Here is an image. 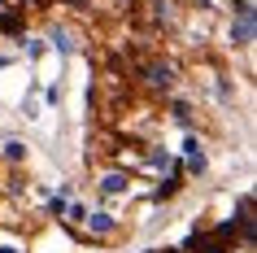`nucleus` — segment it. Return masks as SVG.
I'll return each instance as SVG.
<instances>
[{
  "label": "nucleus",
  "mask_w": 257,
  "mask_h": 253,
  "mask_svg": "<svg viewBox=\"0 0 257 253\" xmlns=\"http://www.w3.org/2000/svg\"><path fill=\"white\" fill-rule=\"evenodd\" d=\"M53 44H57V53H70V48H74V44H70V35H66V31H53Z\"/></svg>",
  "instance_id": "7"
},
{
  "label": "nucleus",
  "mask_w": 257,
  "mask_h": 253,
  "mask_svg": "<svg viewBox=\"0 0 257 253\" xmlns=\"http://www.w3.org/2000/svg\"><path fill=\"white\" fill-rule=\"evenodd\" d=\"M100 188H105V192H122V188H126V179H122V175H105V179H100Z\"/></svg>",
  "instance_id": "5"
},
{
  "label": "nucleus",
  "mask_w": 257,
  "mask_h": 253,
  "mask_svg": "<svg viewBox=\"0 0 257 253\" xmlns=\"http://www.w3.org/2000/svg\"><path fill=\"white\" fill-rule=\"evenodd\" d=\"M0 31H22V9H0Z\"/></svg>",
  "instance_id": "3"
},
{
  "label": "nucleus",
  "mask_w": 257,
  "mask_h": 253,
  "mask_svg": "<svg viewBox=\"0 0 257 253\" xmlns=\"http://www.w3.org/2000/svg\"><path fill=\"white\" fill-rule=\"evenodd\" d=\"M40 53H44V44H40V40H27V57H31V61H35Z\"/></svg>",
  "instance_id": "8"
},
{
  "label": "nucleus",
  "mask_w": 257,
  "mask_h": 253,
  "mask_svg": "<svg viewBox=\"0 0 257 253\" xmlns=\"http://www.w3.org/2000/svg\"><path fill=\"white\" fill-rule=\"evenodd\" d=\"M149 79L157 83V88H175V70H170V66H153Z\"/></svg>",
  "instance_id": "4"
},
{
  "label": "nucleus",
  "mask_w": 257,
  "mask_h": 253,
  "mask_svg": "<svg viewBox=\"0 0 257 253\" xmlns=\"http://www.w3.org/2000/svg\"><path fill=\"white\" fill-rule=\"evenodd\" d=\"M87 218V231H96V236H109L113 231V218H109L105 210H96V214H83Z\"/></svg>",
  "instance_id": "1"
},
{
  "label": "nucleus",
  "mask_w": 257,
  "mask_h": 253,
  "mask_svg": "<svg viewBox=\"0 0 257 253\" xmlns=\"http://www.w3.org/2000/svg\"><path fill=\"white\" fill-rule=\"evenodd\" d=\"M231 35H235V44H240V48H248V44H253V18H240V27L231 31Z\"/></svg>",
  "instance_id": "2"
},
{
  "label": "nucleus",
  "mask_w": 257,
  "mask_h": 253,
  "mask_svg": "<svg viewBox=\"0 0 257 253\" xmlns=\"http://www.w3.org/2000/svg\"><path fill=\"white\" fill-rule=\"evenodd\" d=\"M5 157H9V161H22V157H27V144H18V140H14V144H5Z\"/></svg>",
  "instance_id": "6"
}]
</instances>
